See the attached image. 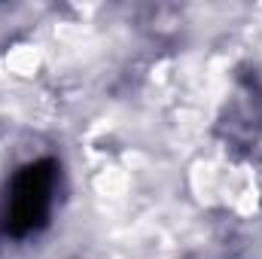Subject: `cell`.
I'll list each match as a JSON object with an SVG mask.
<instances>
[{
    "label": "cell",
    "mask_w": 262,
    "mask_h": 259,
    "mask_svg": "<svg viewBox=\"0 0 262 259\" xmlns=\"http://www.w3.org/2000/svg\"><path fill=\"white\" fill-rule=\"evenodd\" d=\"M58 195V162L55 159H34L21 165L3 198V229L15 241H28L40 235L55 210Z\"/></svg>",
    "instance_id": "obj_1"
}]
</instances>
